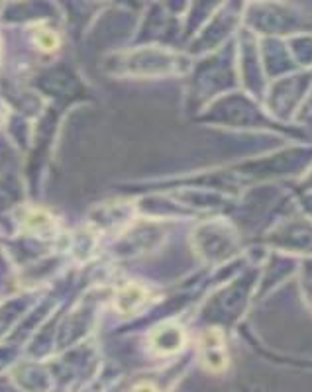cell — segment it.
<instances>
[{"instance_id":"cell-2","label":"cell","mask_w":312,"mask_h":392,"mask_svg":"<svg viewBox=\"0 0 312 392\" xmlns=\"http://www.w3.org/2000/svg\"><path fill=\"white\" fill-rule=\"evenodd\" d=\"M200 349H202V365L212 371L220 373L228 365V357L224 351V336L220 329H208L200 338Z\"/></svg>"},{"instance_id":"cell-6","label":"cell","mask_w":312,"mask_h":392,"mask_svg":"<svg viewBox=\"0 0 312 392\" xmlns=\"http://www.w3.org/2000/svg\"><path fill=\"white\" fill-rule=\"evenodd\" d=\"M132 392H157V389L154 384H149V382H142V384H136Z\"/></svg>"},{"instance_id":"cell-1","label":"cell","mask_w":312,"mask_h":392,"mask_svg":"<svg viewBox=\"0 0 312 392\" xmlns=\"http://www.w3.org/2000/svg\"><path fill=\"white\" fill-rule=\"evenodd\" d=\"M187 342V336L183 331L181 326L173 324V322H165L161 326H157L152 333H149V347L156 351L157 355H173L181 351L183 345Z\"/></svg>"},{"instance_id":"cell-3","label":"cell","mask_w":312,"mask_h":392,"mask_svg":"<svg viewBox=\"0 0 312 392\" xmlns=\"http://www.w3.org/2000/svg\"><path fill=\"white\" fill-rule=\"evenodd\" d=\"M147 291L140 282H126L114 296V308L122 316H134L147 304Z\"/></svg>"},{"instance_id":"cell-4","label":"cell","mask_w":312,"mask_h":392,"mask_svg":"<svg viewBox=\"0 0 312 392\" xmlns=\"http://www.w3.org/2000/svg\"><path fill=\"white\" fill-rule=\"evenodd\" d=\"M26 226L32 231H48L53 228V218L41 210H32L26 216Z\"/></svg>"},{"instance_id":"cell-5","label":"cell","mask_w":312,"mask_h":392,"mask_svg":"<svg viewBox=\"0 0 312 392\" xmlns=\"http://www.w3.org/2000/svg\"><path fill=\"white\" fill-rule=\"evenodd\" d=\"M36 41H38V45L43 51L57 50V45H59V38L52 30H39L38 34H36Z\"/></svg>"}]
</instances>
